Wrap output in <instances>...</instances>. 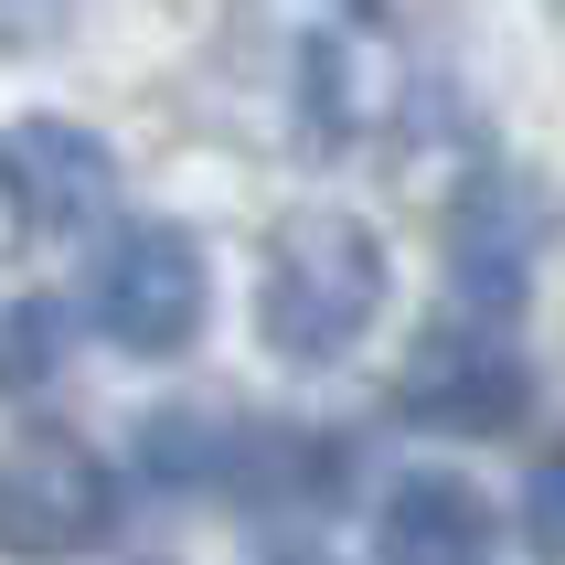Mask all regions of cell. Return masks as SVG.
Listing matches in <instances>:
<instances>
[{
	"label": "cell",
	"instance_id": "6da1fadb",
	"mask_svg": "<svg viewBox=\"0 0 565 565\" xmlns=\"http://www.w3.org/2000/svg\"><path fill=\"white\" fill-rule=\"evenodd\" d=\"M416 96V64H406V32L384 0H299L288 22V107L310 128V150H374L395 139Z\"/></svg>",
	"mask_w": 565,
	"mask_h": 565
},
{
	"label": "cell",
	"instance_id": "7a4b0ae2",
	"mask_svg": "<svg viewBox=\"0 0 565 565\" xmlns=\"http://www.w3.org/2000/svg\"><path fill=\"white\" fill-rule=\"evenodd\" d=\"M384 310V246L352 214H288L267 235V278H256V331L288 363H342Z\"/></svg>",
	"mask_w": 565,
	"mask_h": 565
},
{
	"label": "cell",
	"instance_id": "3957f363",
	"mask_svg": "<svg viewBox=\"0 0 565 565\" xmlns=\"http://www.w3.org/2000/svg\"><path fill=\"white\" fill-rule=\"evenodd\" d=\"M107 534H118V470L86 438L32 427L0 448V555L11 565H64Z\"/></svg>",
	"mask_w": 565,
	"mask_h": 565
},
{
	"label": "cell",
	"instance_id": "277c9868",
	"mask_svg": "<svg viewBox=\"0 0 565 565\" xmlns=\"http://www.w3.org/2000/svg\"><path fill=\"white\" fill-rule=\"evenodd\" d=\"M523 395H534V374H523V352L491 320L416 331L406 374H395V416L406 427H438V438H502L512 416H523Z\"/></svg>",
	"mask_w": 565,
	"mask_h": 565
},
{
	"label": "cell",
	"instance_id": "5b68a950",
	"mask_svg": "<svg viewBox=\"0 0 565 565\" xmlns=\"http://www.w3.org/2000/svg\"><path fill=\"white\" fill-rule=\"evenodd\" d=\"M203 246H192L182 224H128L118 246L96 256V320H107V342L128 352H182L203 331Z\"/></svg>",
	"mask_w": 565,
	"mask_h": 565
},
{
	"label": "cell",
	"instance_id": "8992f818",
	"mask_svg": "<svg viewBox=\"0 0 565 565\" xmlns=\"http://www.w3.org/2000/svg\"><path fill=\"white\" fill-rule=\"evenodd\" d=\"M0 203L22 235H86L118 203V150L75 118H22L0 139Z\"/></svg>",
	"mask_w": 565,
	"mask_h": 565
},
{
	"label": "cell",
	"instance_id": "52a82bcc",
	"mask_svg": "<svg viewBox=\"0 0 565 565\" xmlns=\"http://www.w3.org/2000/svg\"><path fill=\"white\" fill-rule=\"evenodd\" d=\"M384 565H491V502L448 470L384 491Z\"/></svg>",
	"mask_w": 565,
	"mask_h": 565
},
{
	"label": "cell",
	"instance_id": "ba28073f",
	"mask_svg": "<svg viewBox=\"0 0 565 565\" xmlns=\"http://www.w3.org/2000/svg\"><path fill=\"white\" fill-rule=\"evenodd\" d=\"M224 491L235 502H331L342 491V438H320V427H235L224 438Z\"/></svg>",
	"mask_w": 565,
	"mask_h": 565
},
{
	"label": "cell",
	"instance_id": "9c48e42d",
	"mask_svg": "<svg viewBox=\"0 0 565 565\" xmlns=\"http://www.w3.org/2000/svg\"><path fill=\"white\" fill-rule=\"evenodd\" d=\"M448 256H459V278L480 288V310H512V299H523V256H534V214H523L512 192H470L459 224H448Z\"/></svg>",
	"mask_w": 565,
	"mask_h": 565
},
{
	"label": "cell",
	"instance_id": "30bf717a",
	"mask_svg": "<svg viewBox=\"0 0 565 565\" xmlns=\"http://www.w3.org/2000/svg\"><path fill=\"white\" fill-rule=\"evenodd\" d=\"M224 438L235 427H214V416H150V480H171V491H203V480H224Z\"/></svg>",
	"mask_w": 565,
	"mask_h": 565
},
{
	"label": "cell",
	"instance_id": "8fae6325",
	"mask_svg": "<svg viewBox=\"0 0 565 565\" xmlns=\"http://www.w3.org/2000/svg\"><path fill=\"white\" fill-rule=\"evenodd\" d=\"M43 363H54V310H43V299L0 310V395H11V384H32Z\"/></svg>",
	"mask_w": 565,
	"mask_h": 565
},
{
	"label": "cell",
	"instance_id": "7c38bea8",
	"mask_svg": "<svg viewBox=\"0 0 565 565\" xmlns=\"http://www.w3.org/2000/svg\"><path fill=\"white\" fill-rule=\"evenodd\" d=\"M523 534H534V555L565 565V438L534 459V480H523Z\"/></svg>",
	"mask_w": 565,
	"mask_h": 565
},
{
	"label": "cell",
	"instance_id": "4fadbf2b",
	"mask_svg": "<svg viewBox=\"0 0 565 565\" xmlns=\"http://www.w3.org/2000/svg\"><path fill=\"white\" fill-rule=\"evenodd\" d=\"M64 22V0H0V43H43Z\"/></svg>",
	"mask_w": 565,
	"mask_h": 565
},
{
	"label": "cell",
	"instance_id": "5bb4252c",
	"mask_svg": "<svg viewBox=\"0 0 565 565\" xmlns=\"http://www.w3.org/2000/svg\"><path fill=\"white\" fill-rule=\"evenodd\" d=\"M267 565H320V555H267Z\"/></svg>",
	"mask_w": 565,
	"mask_h": 565
}]
</instances>
